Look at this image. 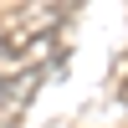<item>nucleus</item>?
I'll list each match as a JSON object with an SVG mask.
<instances>
[{"label":"nucleus","instance_id":"f03ea898","mask_svg":"<svg viewBox=\"0 0 128 128\" xmlns=\"http://www.w3.org/2000/svg\"><path fill=\"white\" fill-rule=\"evenodd\" d=\"M118 102H123V108H128V77H123V87H118Z\"/></svg>","mask_w":128,"mask_h":128},{"label":"nucleus","instance_id":"f257e3e1","mask_svg":"<svg viewBox=\"0 0 128 128\" xmlns=\"http://www.w3.org/2000/svg\"><path fill=\"white\" fill-rule=\"evenodd\" d=\"M36 87H41V67H36V72H31V67H26V72H16L10 82H0V108H10V113L26 108Z\"/></svg>","mask_w":128,"mask_h":128},{"label":"nucleus","instance_id":"7ed1b4c3","mask_svg":"<svg viewBox=\"0 0 128 128\" xmlns=\"http://www.w3.org/2000/svg\"><path fill=\"white\" fill-rule=\"evenodd\" d=\"M0 128H10V123H0Z\"/></svg>","mask_w":128,"mask_h":128}]
</instances>
